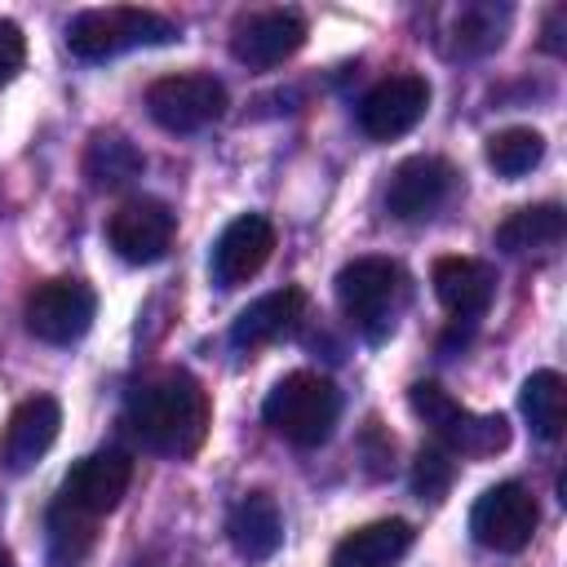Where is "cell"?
Masks as SVG:
<instances>
[{"label":"cell","instance_id":"15","mask_svg":"<svg viewBox=\"0 0 567 567\" xmlns=\"http://www.w3.org/2000/svg\"><path fill=\"white\" fill-rule=\"evenodd\" d=\"M452 164L439 159V155H412L394 168L390 186H385V208L399 217V221H421L430 213H439V204L452 195Z\"/></svg>","mask_w":567,"mask_h":567},{"label":"cell","instance_id":"16","mask_svg":"<svg viewBox=\"0 0 567 567\" xmlns=\"http://www.w3.org/2000/svg\"><path fill=\"white\" fill-rule=\"evenodd\" d=\"M301 315H306V292H301V288H275V292L248 301V306L235 315V323H230V346H235V350H261V346L288 337V332H297Z\"/></svg>","mask_w":567,"mask_h":567},{"label":"cell","instance_id":"13","mask_svg":"<svg viewBox=\"0 0 567 567\" xmlns=\"http://www.w3.org/2000/svg\"><path fill=\"white\" fill-rule=\"evenodd\" d=\"M275 252V226L261 217V213H244L235 217L217 239H213V252H208V270H213V284L217 288H239L248 284Z\"/></svg>","mask_w":567,"mask_h":567},{"label":"cell","instance_id":"18","mask_svg":"<svg viewBox=\"0 0 567 567\" xmlns=\"http://www.w3.org/2000/svg\"><path fill=\"white\" fill-rule=\"evenodd\" d=\"M226 536H230V545H235V554L244 563L275 558V549L284 545V518H279L275 496H266V492L239 496L235 509H230V518H226Z\"/></svg>","mask_w":567,"mask_h":567},{"label":"cell","instance_id":"14","mask_svg":"<svg viewBox=\"0 0 567 567\" xmlns=\"http://www.w3.org/2000/svg\"><path fill=\"white\" fill-rule=\"evenodd\" d=\"M62 430V408L53 394H31L13 408L4 434H0V470L9 474H27L58 439Z\"/></svg>","mask_w":567,"mask_h":567},{"label":"cell","instance_id":"28","mask_svg":"<svg viewBox=\"0 0 567 567\" xmlns=\"http://www.w3.org/2000/svg\"><path fill=\"white\" fill-rule=\"evenodd\" d=\"M558 22H563V9H554L549 13V27H545V49L549 53H558Z\"/></svg>","mask_w":567,"mask_h":567},{"label":"cell","instance_id":"8","mask_svg":"<svg viewBox=\"0 0 567 567\" xmlns=\"http://www.w3.org/2000/svg\"><path fill=\"white\" fill-rule=\"evenodd\" d=\"M536 523H540V509H536V496L523 483H496L470 509L474 540L483 549H496V554H518L532 540Z\"/></svg>","mask_w":567,"mask_h":567},{"label":"cell","instance_id":"9","mask_svg":"<svg viewBox=\"0 0 567 567\" xmlns=\"http://www.w3.org/2000/svg\"><path fill=\"white\" fill-rule=\"evenodd\" d=\"M173 235H177V213L155 199V195H137V199H124L111 217H106V244L133 261V266H151L159 261L168 248H173Z\"/></svg>","mask_w":567,"mask_h":567},{"label":"cell","instance_id":"29","mask_svg":"<svg viewBox=\"0 0 567 567\" xmlns=\"http://www.w3.org/2000/svg\"><path fill=\"white\" fill-rule=\"evenodd\" d=\"M0 567H13V558H9V549L0 545Z\"/></svg>","mask_w":567,"mask_h":567},{"label":"cell","instance_id":"21","mask_svg":"<svg viewBox=\"0 0 567 567\" xmlns=\"http://www.w3.org/2000/svg\"><path fill=\"white\" fill-rule=\"evenodd\" d=\"M567 230V213L558 204H527V208H514L501 226H496V248L501 252H536V248H549L558 244Z\"/></svg>","mask_w":567,"mask_h":567},{"label":"cell","instance_id":"25","mask_svg":"<svg viewBox=\"0 0 567 567\" xmlns=\"http://www.w3.org/2000/svg\"><path fill=\"white\" fill-rule=\"evenodd\" d=\"M545 155V137L536 128H501L487 137V164L501 173V177H523L540 164Z\"/></svg>","mask_w":567,"mask_h":567},{"label":"cell","instance_id":"22","mask_svg":"<svg viewBox=\"0 0 567 567\" xmlns=\"http://www.w3.org/2000/svg\"><path fill=\"white\" fill-rule=\"evenodd\" d=\"M518 408H523L532 434L545 439V443H554V439L563 434V416H567V385H563V377H558L554 368L532 372V377L523 381Z\"/></svg>","mask_w":567,"mask_h":567},{"label":"cell","instance_id":"6","mask_svg":"<svg viewBox=\"0 0 567 567\" xmlns=\"http://www.w3.org/2000/svg\"><path fill=\"white\" fill-rule=\"evenodd\" d=\"M97 315V297L89 284L80 279H44L31 288L27 306H22V319H27V332L44 346H71L89 332Z\"/></svg>","mask_w":567,"mask_h":567},{"label":"cell","instance_id":"19","mask_svg":"<svg viewBox=\"0 0 567 567\" xmlns=\"http://www.w3.org/2000/svg\"><path fill=\"white\" fill-rule=\"evenodd\" d=\"M416 532L403 518H377L368 527H354L350 536L337 540L328 567H394L412 549Z\"/></svg>","mask_w":567,"mask_h":567},{"label":"cell","instance_id":"12","mask_svg":"<svg viewBox=\"0 0 567 567\" xmlns=\"http://www.w3.org/2000/svg\"><path fill=\"white\" fill-rule=\"evenodd\" d=\"M306 44V18L297 9H261L235 22L230 31V58L248 71H270L288 62Z\"/></svg>","mask_w":567,"mask_h":567},{"label":"cell","instance_id":"20","mask_svg":"<svg viewBox=\"0 0 567 567\" xmlns=\"http://www.w3.org/2000/svg\"><path fill=\"white\" fill-rule=\"evenodd\" d=\"M142 168H146V159L124 133H93L84 146V177L97 190H120L133 177H142Z\"/></svg>","mask_w":567,"mask_h":567},{"label":"cell","instance_id":"5","mask_svg":"<svg viewBox=\"0 0 567 567\" xmlns=\"http://www.w3.org/2000/svg\"><path fill=\"white\" fill-rule=\"evenodd\" d=\"M408 403L434 430V443L447 447L452 456H492L509 443L505 416H483V412L461 408L439 381H416L408 390Z\"/></svg>","mask_w":567,"mask_h":567},{"label":"cell","instance_id":"11","mask_svg":"<svg viewBox=\"0 0 567 567\" xmlns=\"http://www.w3.org/2000/svg\"><path fill=\"white\" fill-rule=\"evenodd\" d=\"M430 106V84L425 75H385L381 84H372L363 97H359V128L372 137V142H394L403 133H412L421 124Z\"/></svg>","mask_w":567,"mask_h":567},{"label":"cell","instance_id":"24","mask_svg":"<svg viewBox=\"0 0 567 567\" xmlns=\"http://www.w3.org/2000/svg\"><path fill=\"white\" fill-rule=\"evenodd\" d=\"M505 27H509V9H496V4H461L452 13V53L461 58H474V53H487L505 40Z\"/></svg>","mask_w":567,"mask_h":567},{"label":"cell","instance_id":"4","mask_svg":"<svg viewBox=\"0 0 567 567\" xmlns=\"http://www.w3.org/2000/svg\"><path fill=\"white\" fill-rule=\"evenodd\" d=\"M182 40L177 27L155 13V9H133V4H111V9H84L71 18L66 27V49L84 62H102L115 58L124 49H142V44H173Z\"/></svg>","mask_w":567,"mask_h":567},{"label":"cell","instance_id":"7","mask_svg":"<svg viewBox=\"0 0 567 567\" xmlns=\"http://www.w3.org/2000/svg\"><path fill=\"white\" fill-rule=\"evenodd\" d=\"M146 111L159 128L168 133H195L213 120H221L226 111V89L221 80L204 75V71H186V75H164L146 89Z\"/></svg>","mask_w":567,"mask_h":567},{"label":"cell","instance_id":"26","mask_svg":"<svg viewBox=\"0 0 567 567\" xmlns=\"http://www.w3.org/2000/svg\"><path fill=\"white\" fill-rule=\"evenodd\" d=\"M452 478H456V456L447 447H439V443H425L416 452V461H412V492L421 501H443Z\"/></svg>","mask_w":567,"mask_h":567},{"label":"cell","instance_id":"17","mask_svg":"<svg viewBox=\"0 0 567 567\" xmlns=\"http://www.w3.org/2000/svg\"><path fill=\"white\" fill-rule=\"evenodd\" d=\"M430 279H434V297L456 319H478L496 297V270L478 257H439Z\"/></svg>","mask_w":567,"mask_h":567},{"label":"cell","instance_id":"23","mask_svg":"<svg viewBox=\"0 0 567 567\" xmlns=\"http://www.w3.org/2000/svg\"><path fill=\"white\" fill-rule=\"evenodd\" d=\"M93 536H97V518L75 514L62 501L49 505V549H44L49 567H80L93 549Z\"/></svg>","mask_w":567,"mask_h":567},{"label":"cell","instance_id":"1","mask_svg":"<svg viewBox=\"0 0 567 567\" xmlns=\"http://www.w3.org/2000/svg\"><path fill=\"white\" fill-rule=\"evenodd\" d=\"M208 421H213L208 390L182 368L151 377L128 399V430L142 439V447L173 461H186L204 447Z\"/></svg>","mask_w":567,"mask_h":567},{"label":"cell","instance_id":"3","mask_svg":"<svg viewBox=\"0 0 567 567\" xmlns=\"http://www.w3.org/2000/svg\"><path fill=\"white\" fill-rule=\"evenodd\" d=\"M408 297V279L390 257H354L337 270V301L363 341H381Z\"/></svg>","mask_w":567,"mask_h":567},{"label":"cell","instance_id":"27","mask_svg":"<svg viewBox=\"0 0 567 567\" xmlns=\"http://www.w3.org/2000/svg\"><path fill=\"white\" fill-rule=\"evenodd\" d=\"M22 58H27V40H22L18 22L0 18V84H9L22 71Z\"/></svg>","mask_w":567,"mask_h":567},{"label":"cell","instance_id":"10","mask_svg":"<svg viewBox=\"0 0 567 567\" xmlns=\"http://www.w3.org/2000/svg\"><path fill=\"white\" fill-rule=\"evenodd\" d=\"M133 483V461L120 452V447H102V452H89L80 456L62 487H58V501L75 514H89V518H102L120 505V496L128 492Z\"/></svg>","mask_w":567,"mask_h":567},{"label":"cell","instance_id":"2","mask_svg":"<svg viewBox=\"0 0 567 567\" xmlns=\"http://www.w3.org/2000/svg\"><path fill=\"white\" fill-rule=\"evenodd\" d=\"M341 412V394L323 372H288L261 403L266 425L292 447H319Z\"/></svg>","mask_w":567,"mask_h":567}]
</instances>
